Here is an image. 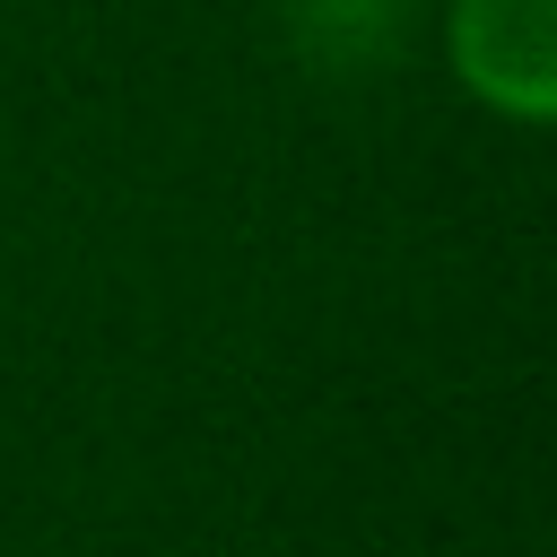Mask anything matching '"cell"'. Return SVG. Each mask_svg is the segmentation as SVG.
<instances>
[{
	"instance_id": "6da1fadb",
	"label": "cell",
	"mask_w": 557,
	"mask_h": 557,
	"mask_svg": "<svg viewBox=\"0 0 557 557\" xmlns=\"http://www.w3.org/2000/svg\"><path fill=\"white\" fill-rule=\"evenodd\" d=\"M444 44H453V78L487 113L522 131L557 113V0H453Z\"/></svg>"
}]
</instances>
